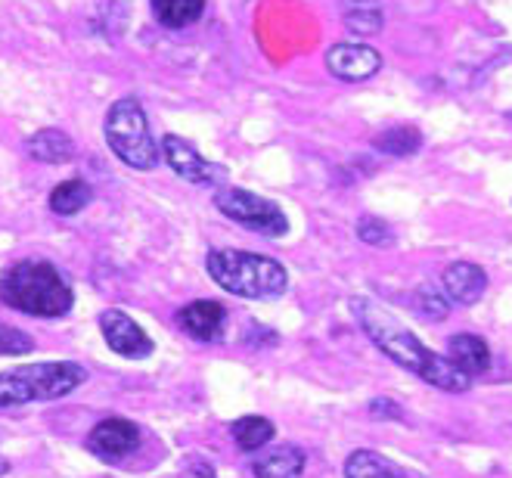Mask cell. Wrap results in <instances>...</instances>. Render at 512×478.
Segmentation results:
<instances>
[{
    "label": "cell",
    "instance_id": "obj_1",
    "mask_svg": "<svg viewBox=\"0 0 512 478\" xmlns=\"http://www.w3.org/2000/svg\"><path fill=\"white\" fill-rule=\"evenodd\" d=\"M351 311H354L357 323L364 326L370 342L382 354H388V361H395L407 373L419 376L423 382L441 388V392H450V395H460L472 388V376H466L460 367H454L450 357H441L432 348H426L395 314H388L379 302H373V298L354 295Z\"/></svg>",
    "mask_w": 512,
    "mask_h": 478
},
{
    "label": "cell",
    "instance_id": "obj_2",
    "mask_svg": "<svg viewBox=\"0 0 512 478\" xmlns=\"http://www.w3.org/2000/svg\"><path fill=\"white\" fill-rule=\"evenodd\" d=\"M0 305L28 317H66L75 305V289L69 277L53 261L25 258L0 274Z\"/></svg>",
    "mask_w": 512,
    "mask_h": 478
},
{
    "label": "cell",
    "instance_id": "obj_3",
    "mask_svg": "<svg viewBox=\"0 0 512 478\" xmlns=\"http://www.w3.org/2000/svg\"><path fill=\"white\" fill-rule=\"evenodd\" d=\"M205 271L224 292L239 298H280L289 289L286 267L267 255L243 249H212Z\"/></svg>",
    "mask_w": 512,
    "mask_h": 478
},
{
    "label": "cell",
    "instance_id": "obj_4",
    "mask_svg": "<svg viewBox=\"0 0 512 478\" xmlns=\"http://www.w3.org/2000/svg\"><path fill=\"white\" fill-rule=\"evenodd\" d=\"M84 382H87V370L75 361H47V364L13 367L7 373H0V410L66 398Z\"/></svg>",
    "mask_w": 512,
    "mask_h": 478
},
{
    "label": "cell",
    "instance_id": "obj_5",
    "mask_svg": "<svg viewBox=\"0 0 512 478\" xmlns=\"http://www.w3.org/2000/svg\"><path fill=\"white\" fill-rule=\"evenodd\" d=\"M106 143L125 165L137 171H153L159 165V146L149 131L146 109L137 97L115 100L106 112Z\"/></svg>",
    "mask_w": 512,
    "mask_h": 478
},
{
    "label": "cell",
    "instance_id": "obj_6",
    "mask_svg": "<svg viewBox=\"0 0 512 478\" xmlns=\"http://www.w3.org/2000/svg\"><path fill=\"white\" fill-rule=\"evenodd\" d=\"M215 205H218L221 215H227L230 221L243 224L261 236L280 239L289 233V218H286L283 208L277 202L258 196V193L239 190V187H221L215 193Z\"/></svg>",
    "mask_w": 512,
    "mask_h": 478
},
{
    "label": "cell",
    "instance_id": "obj_7",
    "mask_svg": "<svg viewBox=\"0 0 512 478\" xmlns=\"http://www.w3.org/2000/svg\"><path fill=\"white\" fill-rule=\"evenodd\" d=\"M162 156H165L168 168L177 177H184L187 184H224L227 181L224 165L208 162L190 140L177 137V134H168L162 140Z\"/></svg>",
    "mask_w": 512,
    "mask_h": 478
},
{
    "label": "cell",
    "instance_id": "obj_8",
    "mask_svg": "<svg viewBox=\"0 0 512 478\" xmlns=\"http://www.w3.org/2000/svg\"><path fill=\"white\" fill-rule=\"evenodd\" d=\"M140 426L125 420V416H109L97 423L87 435V451L103 463H122L140 447Z\"/></svg>",
    "mask_w": 512,
    "mask_h": 478
},
{
    "label": "cell",
    "instance_id": "obj_9",
    "mask_svg": "<svg viewBox=\"0 0 512 478\" xmlns=\"http://www.w3.org/2000/svg\"><path fill=\"white\" fill-rule=\"evenodd\" d=\"M100 333H103L106 345L115 354L128 357V361H143V357H149L156 348L153 339L140 330V323L134 317H128L125 311H115V308L100 314Z\"/></svg>",
    "mask_w": 512,
    "mask_h": 478
},
{
    "label": "cell",
    "instance_id": "obj_10",
    "mask_svg": "<svg viewBox=\"0 0 512 478\" xmlns=\"http://www.w3.org/2000/svg\"><path fill=\"white\" fill-rule=\"evenodd\" d=\"M326 69L339 81L360 84V81H370L382 69V56L370 44L345 41V44H333L326 50Z\"/></svg>",
    "mask_w": 512,
    "mask_h": 478
},
{
    "label": "cell",
    "instance_id": "obj_11",
    "mask_svg": "<svg viewBox=\"0 0 512 478\" xmlns=\"http://www.w3.org/2000/svg\"><path fill=\"white\" fill-rule=\"evenodd\" d=\"M174 320L190 339L221 342L224 339V326H227V311H224V305L212 302V298H199V302H190V305L180 308L174 314Z\"/></svg>",
    "mask_w": 512,
    "mask_h": 478
},
{
    "label": "cell",
    "instance_id": "obj_12",
    "mask_svg": "<svg viewBox=\"0 0 512 478\" xmlns=\"http://www.w3.org/2000/svg\"><path fill=\"white\" fill-rule=\"evenodd\" d=\"M441 283H444V292H447L450 302L475 305L488 289V274L472 261H454V264H447Z\"/></svg>",
    "mask_w": 512,
    "mask_h": 478
},
{
    "label": "cell",
    "instance_id": "obj_13",
    "mask_svg": "<svg viewBox=\"0 0 512 478\" xmlns=\"http://www.w3.org/2000/svg\"><path fill=\"white\" fill-rule=\"evenodd\" d=\"M305 451L295 444H283V447H274V451H267L261 457L252 460V475L255 478H301L305 472Z\"/></svg>",
    "mask_w": 512,
    "mask_h": 478
},
{
    "label": "cell",
    "instance_id": "obj_14",
    "mask_svg": "<svg viewBox=\"0 0 512 478\" xmlns=\"http://www.w3.org/2000/svg\"><path fill=\"white\" fill-rule=\"evenodd\" d=\"M447 354H450V361H454V367H460L466 376H481L491 367V348L481 336H469V333L454 336L447 342Z\"/></svg>",
    "mask_w": 512,
    "mask_h": 478
},
{
    "label": "cell",
    "instance_id": "obj_15",
    "mask_svg": "<svg viewBox=\"0 0 512 478\" xmlns=\"http://www.w3.org/2000/svg\"><path fill=\"white\" fill-rule=\"evenodd\" d=\"M25 153L38 162L63 165L75 156V140L59 128H44V131H38L25 140Z\"/></svg>",
    "mask_w": 512,
    "mask_h": 478
},
{
    "label": "cell",
    "instance_id": "obj_16",
    "mask_svg": "<svg viewBox=\"0 0 512 478\" xmlns=\"http://www.w3.org/2000/svg\"><path fill=\"white\" fill-rule=\"evenodd\" d=\"M345 478H423L401 469L398 463L385 460L376 451H354L345 460Z\"/></svg>",
    "mask_w": 512,
    "mask_h": 478
},
{
    "label": "cell",
    "instance_id": "obj_17",
    "mask_svg": "<svg viewBox=\"0 0 512 478\" xmlns=\"http://www.w3.org/2000/svg\"><path fill=\"white\" fill-rule=\"evenodd\" d=\"M373 149H379L382 156H391V159H410L423 149V131L413 125L388 128L373 137Z\"/></svg>",
    "mask_w": 512,
    "mask_h": 478
},
{
    "label": "cell",
    "instance_id": "obj_18",
    "mask_svg": "<svg viewBox=\"0 0 512 478\" xmlns=\"http://www.w3.org/2000/svg\"><path fill=\"white\" fill-rule=\"evenodd\" d=\"M90 199H94V190H90V184L81 181V177H72V181H63L50 193L47 205H50L53 215L72 218V215L84 212V208L90 205Z\"/></svg>",
    "mask_w": 512,
    "mask_h": 478
},
{
    "label": "cell",
    "instance_id": "obj_19",
    "mask_svg": "<svg viewBox=\"0 0 512 478\" xmlns=\"http://www.w3.org/2000/svg\"><path fill=\"white\" fill-rule=\"evenodd\" d=\"M149 7H153V16L159 19V25L177 32V28H187L202 19L205 0H149Z\"/></svg>",
    "mask_w": 512,
    "mask_h": 478
},
{
    "label": "cell",
    "instance_id": "obj_20",
    "mask_svg": "<svg viewBox=\"0 0 512 478\" xmlns=\"http://www.w3.org/2000/svg\"><path fill=\"white\" fill-rule=\"evenodd\" d=\"M345 25L348 32L357 35V38H376L385 25V13L376 0H354V4L345 7Z\"/></svg>",
    "mask_w": 512,
    "mask_h": 478
},
{
    "label": "cell",
    "instance_id": "obj_21",
    "mask_svg": "<svg viewBox=\"0 0 512 478\" xmlns=\"http://www.w3.org/2000/svg\"><path fill=\"white\" fill-rule=\"evenodd\" d=\"M233 441L239 444V451H246V454H255L261 451V447L274 438V423L264 420V416H243V420H236L233 423Z\"/></svg>",
    "mask_w": 512,
    "mask_h": 478
},
{
    "label": "cell",
    "instance_id": "obj_22",
    "mask_svg": "<svg viewBox=\"0 0 512 478\" xmlns=\"http://www.w3.org/2000/svg\"><path fill=\"white\" fill-rule=\"evenodd\" d=\"M413 302H416V311L423 314L426 320H444L450 314V305H447V295L438 292L435 283H423L416 286L413 292Z\"/></svg>",
    "mask_w": 512,
    "mask_h": 478
},
{
    "label": "cell",
    "instance_id": "obj_23",
    "mask_svg": "<svg viewBox=\"0 0 512 478\" xmlns=\"http://www.w3.org/2000/svg\"><path fill=\"white\" fill-rule=\"evenodd\" d=\"M357 239H360V243H370V246L385 249V246L395 243V233H391V227L382 218L367 215V218L357 221Z\"/></svg>",
    "mask_w": 512,
    "mask_h": 478
},
{
    "label": "cell",
    "instance_id": "obj_24",
    "mask_svg": "<svg viewBox=\"0 0 512 478\" xmlns=\"http://www.w3.org/2000/svg\"><path fill=\"white\" fill-rule=\"evenodd\" d=\"M28 351H35V339L25 330L0 323V354H28Z\"/></svg>",
    "mask_w": 512,
    "mask_h": 478
},
{
    "label": "cell",
    "instance_id": "obj_25",
    "mask_svg": "<svg viewBox=\"0 0 512 478\" xmlns=\"http://www.w3.org/2000/svg\"><path fill=\"white\" fill-rule=\"evenodd\" d=\"M180 475H184V478H218L215 466L208 463L205 457H190L184 463V472H180Z\"/></svg>",
    "mask_w": 512,
    "mask_h": 478
},
{
    "label": "cell",
    "instance_id": "obj_26",
    "mask_svg": "<svg viewBox=\"0 0 512 478\" xmlns=\"http://www.w3.org/2000/svg\"><path fill=\"white\" fill-rule=\"evenodd\" d=\"M370 416H376V420H401V407L395 401H388V398H376L370 404Z\"/></svg>",
    "mask_w": 512,
    "mask_h": 478
},
{
    "label": "cell",
    "instance_id": "obj_27",
    "mask_svg": "<svg viewBox=\"0 0 512 478\" xmlns=\"http://www.w3.org/2000/svg\"><path fill=\"white\" fill-rule=\"evenodd\" d=\"M10 472V463L4 460V457H0V475H7Z\"/></svg>",
    "mask_w": 512,
    "mask_h": 478
}]
</instances>
